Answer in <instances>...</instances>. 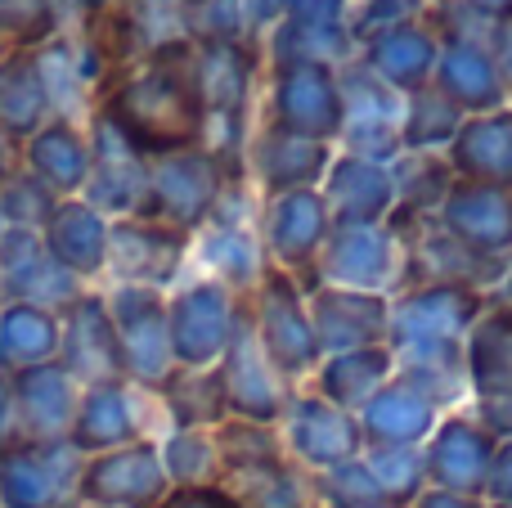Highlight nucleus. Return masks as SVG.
<instances>
[{
	"label": "nucleus",
	"mask_w": 512,
	"mask_h": 508,
	"mask_svg": "<svg viewBox=\"0 0 512 508\" xmlns=\"http://www.w3.org/2000/svg\"><path fill=\"white\" fill-rule=\"evenodd\" d=\"M198 50L176 36L140 54V63L122 72L104 95L95 99V117L108 122L140 158H167V153L198 149L207 135V108L194 81Z\"/></svg>",
	"instance_id": "f257e3e1"
},
{
	"label": "nucleus",
	"mask_w": 512,
	"mask_h": 508,
	"mask_svg": "<svg viewBox=\"0 0 512 508\" xmlns=\"http://www.w3.org/2000/svg\"><path fill=\"white\" fill-rule=\"evenodd\" d=\"M108 315L117 329V347H122L126 383L140 392H158L171 374H176V356H171V333H167V293L140 284H113L104 293Z\"/></svg>",
	"instance_id": "f03ea898"
},
{
	"label": "nucleus",
	"mask_w": 512,
	"mask_h": 508,
	"mask_svg": "<svg viewBox=\"0 0 512 508\" xmlns=\"http://www.w3.org/2000/svg\"><path fill=\"white\" fill-rule=\"evenodd\" d=\"M225 167L216 162V153H207L203 144L185 153H167V158L149 162V198L144 212L149 221L176 225V230L194 234L212 221L216 203L225 194Z\"/></svg>",
	"instance_id": "7ed1b4c3"
},
{
	"label": "nucleus",
	"mask_w": 512,
	"mask_h": 508,
	"mask_svg": "<svg viewBox=\"0 0 512 508\" xmlns=\"http://www.w3.org/2000/svg\"><path fill=\"white\" fill-rule=\"evenodd\" d=\"M239 297L216 279H198L167 297V333L176 369H216L230 347Z\"/></svg>",
	"instance_id": "20e7f679"
},
{
	"label": "nucleus",
	"mask_w": 512,
	"mask_h": 508,
	"mask_svg": "<svg viewBox=\"0 0 512 508\" xmlns=\"http://www.w3.org/2000/svg\"><path fill=\"white\" fill-rule=\"evenodd\" d=\"M167 495L171 477L153 437H140L108 455H90L77 477L81 508H158Z\"/></svg>",
	"instance_id": "39448f33"
},
{
	"label": "nucleus",
	"mask_w": 512,
	"mask_h": 508,
	"mask_svg": "<svg viewBox=\"0 0 512 508\" xmlns=\"http://www.w3.org/2000/svg\"><path fill=\"white\" fill-rule=\"evenodd\" d=\"M337 90H342V140L351 149V158L378 162L387 167V158L400 144V126H405V95L378 81L364 63H342L337 68Z\"/></svg>",
	"instance_id": "423d86ee"
},
{
	"label": "nucleus",
	"mask_w": 512,
	"mask_h": 508,
	"mask_svg": "<svg viewBox=\"0 0 512 508\" xmlns=\"http://www.w3.org/2000/svg\"><path fill=\"white\" fill-rule=\"evenodd\" d=\"M252 324H256V342L270 356V365L279 369V378L315 369L319 338H315V324H310L306 306H301V288L292 284L288 270L265 266L261 284H256Z\"/></svg>",
	"instance_id": "0eeeda50"
},
{
	"label": "nucleus",
	"mask_w": 512,
	"mask_h": 508,
	"mask_svg": "<svg viewBox=\"0 0 512 508\" xmlns=\"http://www.w3.org/2000/svg\"><path fill=\"white\" fill-rule=\"evenodd\" d=\"M81 464L68 441H18L0 455V508H81Z\"/></svg>",
	"instance_id": "6e6552de"
},
{
	"label": "nucleus",
	"mask_w": 512,
	"mask_h": 508,
	"mask_svg": "<svg viewBox=\"0 0 512 508\" xmlns=\"http://www.w3.org/2000/svg\"><path fill=\"white\" fill-rule=\"evenodd\" d=\"M270 126L301 140L328 144L342 135V90L333 63H288L274 68Z\"/></svg>",
	"instance_id": "1a4fd4ad"
},
{
	"label": "nucleus",
	"mask_w": 512,
	"mask_h": 508,
	"mask_svg": "<svg viewBox=\"0 0 512 508\" xmlns=\"http://www.w3.org/2000/svg\"><path fill=\"white\" fill-rule=\"evenodd\" d=\"M216 374H221V392H225V410H230V419L265 423V428H270V423L283 414V405H288L283 401L279 369L270 365V356H265L261 342H256L252 306H243V302H239V320H234L230 347H225Z\"/></svg>",
	"instance_id": "9d476101"
},
{
	"label": "nucleus",
	"mask_w": 512,
	"mask_h": 508,
	"mask_svg": "<svg viewBox=\"0 0 512 508\" xmlns=\"http://www.w3.org/2000/svg\"><path fill=\"white\" fill-rule=\"evenodd\" d=\"M194 234L176 225L149 221V216H122L108 230V275L113 284H140V288H171L189 257Z\"/></svg>",
	"instance_id": "9b49d317"
},
{
	"label": "nucleus",
	"mask_w": 512,
	"mask_h": 508,
	"mask_svg": "<svg viewBox=\"0 0 512 508\" xmlns=\"http://www.w3.org/2000/svg\"><path fill=\"white\" fill-rule=\"evenodd\" d=\"M59 365L68 369L81 387L126 378L113 315H108L104 293H95V288H81L59 311Z\"/></svg>",
	"instance_id": "f8f14e48"
},
{
	"label": "nucleus",
	"mask_w": 512,
	"mask_h": 508,
	"mask_svg": "<svg viewBox=\"0 0 512 508\" xmlns=\"http://www.w3.org/2000/svg\"><path fill=\"white\" fill-rule=\"evenodd\" d=\"M140 396L144 392L131 387L126 378L81 387L77 414H72V428H68V446L81 459H90V455H108V450H122L131 441H140L144 437Z\"/></svg>",
	"instance_id": "ddd939ff"
},
{
	"label": "nucleus",
	"mask_w": 512,
	"mask_h": 508,
	"mask_svg": "<svg viewBox=\"0 0 512 508\" xmlns=\"http://www.w3.org/2000/svg\"><path fill=\"white\" fill-rule=\"evenodd\" d=\"M108 230H113V221L95 203H86V198H59L50 221L41 225V243L54 266L86 288L99 275H108Z\"/></svg>",
	"instance_id": "4468645a"
},
{
	"label": "nucleus",
	"mask_w": 512,
	"mask_h": 508,
	"mask_svg": "<svg viewBox=\"0 0 512 508\" xmlns=\"http://www.w3.org/2000/svg\"><path fill=\"white\" fill-rule=\"evenodd\" d=\"M0 293H5V302H32V306L63 311L81 293V284L50 261L41 230L5 225L0 230Z\"/></svg>",
	"instance_id": "2eb2a0df"
},
{
	"label": "nucleus",
	"mask_w": 512,
	"mask_h": 508,
	"mask_svg": "<svg viewBox=\"0 0 512 508\" xmlns=\"http://www.w3.org/2000/svg\"><path fill=\"white\" fill-rule=\"evenodd\" d=\"M14 387V410H18V432L23 441H68L72 414L81 401V383L59 365H32L9 374Z\"/></svg>",
	"instance_id": "dca6fc26"
},
{
	"label": "nucleus",
	"mask_w": 512,
	"mask_h": 508,
	"mask_svg": "<svg viewBox=\"0 0 512 508\" xmlns=\"http://www.w3.org/2000/svg\"><path fill=\"white\" fill-rule=\"evenodd\" d=\"M18 167L32 171L59 198H81L90 185V171H95L90 135L72 117H50L32 140L18 144Z\"/></svg>",
	"instance_id": "f3484780"
},
{
	"label": "nucleus",
	"mask_w": 512,
	"mask_h": 508,
	"mask_svg": "<svg viewBox=\"0 0 512 508\" xmlns=\"http://www.w3.org/2000/svg\"><path fill=\"white\" fill-rule=\"evenodd\" d=\"M441 216L445 234L477 257H495V252L512 248V189L454 180L441 203Z\"/></svg>",
	"instance_id": "a211bd4d"
},
{
	"label": "nucleus",
	"mask_w": 512,
	"mask_h": 508,
	"mask_svg": "<svg viewBox=\"0 0 512 508\" xmlns=\"http://www.w3.org/2000/svg\"><path fill=\"white\" fill-rule=\"evenodd\" d=\"M432 86L459 113H472V117L499 113L508 99V81L499 72L495 54H490V45H477V41H445L432 72Z\"/></svg>",
	"instance_id": "6ab92c4d"
},
{
	"label": "nucleus",
	"mask_w": 512,
	"mask_h": 508,
	"mask_svg": "<svg viewBox=\"0 0 512 508\" xmlns=\"http://www.w3.org/2000/svg\"><path fill=\"white\" fill-rule=\"evenodd\" d=\"M436 59H441V36L427 23H400L391 32L369 36L360 63L378 81H387L396 95H414V90L432 86Z\"/></svg>",
	"instance_id": "aec40b11"
},
{
	"label": "nucleus",
	"mask_w": 512,
	"mask_h": 508,
	"mask_svg": "<svg viewBox=\"0 0 512 508\" xmlns=\"http://www.w3.org/2000/svg\"><path fill=\"white\" fill-rule=\"evenodd\" d=\"M54 117L50 77L41 50H0V131L27 144Z\"/></svg>",
	"instance_id": "412c9836"
},
{
	"label": "nucleus",
	"mask_w": 512,
	"mask_h": 508,
	"mask_svg": "<svg viewBox=\"0 0 512 508\" xmlns=\"http://www.w3.org/2000/svg\"><path fill=\"white\" fill-rule=\"evenodd\" d=\"M481 311V297L463 284H432L405 297L391 315V333L400 347H427V342H454Z\"/></svg>",
	"instance_id": "4be33fe9"
},
{
	"label": "nucleus",
	"mask_w": 512,
	"mask_h": 508,
	"mask_svg": "<svg viewBox=\"0 0 512 508\" xmlns=\"http://www.w3.org/2000/svg\"><path fill=\"white\" fill-rule=\"evenodd\" d=\"M328 234V207L315 189H288L265 203V248L279 270L310 266Z\"/></svg>",
	"instance_id": "5701e85b"
},
{
	"label": "nucleus",
	"mask_w": 512,
	"mask_h": 508,
	"mask_svg": "<svg viewBox=\"0 0 512 508\" xmlns=\"http://www.w3.org/2000/svg\"><path fill=\"white\" fill-rule=\"evenodd\" d=\"M194 81H198V99L207 108V131L212 126L239 131L243 113H248V99H252V54L243 50V41L203 45L194 59Z\"/></svg>",
	"instance_id": "b1692460"
},
{
	"label": "nucleus",
	"mask_w": 512,
	"mask_h": 508,
	"mask_svg": "<svg viewBox=\"0 0 512 508\" xmlns=\"http://www.w3.org/2000/svg\"><path fill=\"white\" fill-rule=\"evenodd\" d=\"M450 171L468 185L512 189V113L468 117L459 135L450 140Z\"/></svg>",
	"instance_id": "393cba45"
},
{
	"label": "nucleus",
	"mask_w": 512,
	"mask_h": 508,
	"mask_svg": "<svg viewBox=\"0 0 512 508\" xmlns=\"http://www.w3.org/2000/svg\"><path fill=\"white\" fill-rule=\"evenodd\" d=\"M319 347L342 351H360L373 347L382 329L391 324L387 302L378 293H355V288H315V311H310Z\"/></svg>",
	"instance_id": "a878e982"
},
{
	"label": "nucleus",
	"mask_w": 512,
	"mask_h": 508,
	"mask_svg": "<svg viewBox=\"0 0 512 508\" xmlns=\"http://www.w3.org/2000/svg\"><path fill=\"white\" fill-rule=\"evenodd\" d=\"M396 203V180L387 167L364 158H337L328 167V198L324 207L337 216V225H378Z\"/></svg>",
	"instance_id": "bb28decb"
},
{
	"label": "nucleus",
	"mask_w": 512,
	"mask_h": 508,
	"mask_svg": "<svg viewBox=\"0 0 512 508\" xmlns=\"http://www.w3.org/2000/svg\"><path fill=\"white\" fill-rule=\"evenodd\" d=\"M288 441L306 464L342 468V464H351L355 450H360V428H355V419L346 410L319 401V396H306V401L292 405Z\"/></svg>",
	"instance_id": "cd10ccee"
},
{
	"label": "nucleus",
	"mask_w": 512,
	"mask_h": 508,
	"mask_svg": "<svg viewBox=\"0 0 512 508\" xmlns=\"http://www.w3.org/2000/svg\"><path fill=\"white\" fill-rule=\"evenodd\" d=\"M252 167L261 176L265 194H288V189H310L328 171V144L301 140L279 126H265L252 144Z\"/></svg>",
	"instance_id": "c85d7f7f"
},
{
	"label": "nucleus",
	"mask_w": 512,
	"mask_h": 508,
	"mask_svg": "<svg viewBox=\"0 0 512 508\" xmlns=\"http://www.w3.org/2000/svg\"><path fill=\"white\" fill-rule=\"evenodd\" d=\"M328 275L342 288L355 293H373L382 279L396 270V243L378 225H337L333 243H328Z\"/></svg>",
	"instance_id": "c756f323"
},
{
	"label": "nucleus",
	"mask_w": 512,
	"mask_h": 508,
	"mask_svg": "<svg viewBox=\"0 0 512 508\" xmlns=\"http://www.w3.org/2000/svg\"><path fill=\"white\" fill-rule=\"evenodd\" d=\"M59 360V311L32 302L0 306V374Z\"/></svg>",
	"instance_id": "7c9ffc66"
},
{
	"label": "nucleus",
	"mask_w": 512,
	"mask_h": 508,
	"mask_svg": "<svg viewBox=\"0 0 512 508\" xmlns=\"http://www.w3.org/2000/svg\"><path fill=\"white\" fill-rule=\"evenodd\" d=\"M495 464V450H490V432L472 428L463 419H450L432 441V455H427V473L445 486V491H481Z\"/></svg>",
	"instance_id": "2f4dec72"
},
{
	"label": "nucleus",
	"mask_w": 512,
	"mask_h": 508,
	"mask_svg": "<svg viewBox=\"0 0 512 508\" xmlns=\"http://www.w3.org/2000/svg\"><path fill=\"white\" fill-rule=\"evenodd\" d=\"M153 396H162V405H167L176 428L212 432L230 419L225 392H221V374H216V369H176Z\"/></svg>",
	"instance_id": "473e14b6"
},
{
	"label": "nucleus",
	"mask_w": 512,
	"mask_h": 508,
	"mask_svg": "<svg viewBox=\"0 0 512 508\" xmlns=\"http://www.w3.org/2000/svg\"><path fill=\"white\" fill-rule=\"evenodd\" d=\"M364 428L378 446H414L427 428H432V401L418 387L396 383L382 387L369 405H364Z\"/></svg>",
	"instance_id": "72a5a7b5"
},
{
	"label": "nucleus",
	"mask_w": 512,
	"mask_h": 508,
	"mask_svg": "<svg viewBox=\"0 0 512 508\" xmlns=\"http://www.w3.org/2000/svg\"><path fill=\"white\" fill-rule=\"evenodd\" d=\"M351 27L342 23H301V18H283L270 36V59L274 68L288 63H346L351 59Z\"/></svg>",
	"instance_id": "f704fd0d"
},
{
	"label": "nucleus",
	"mask_w": 512,
	"mask_h": 508,
	"mask_svg": "<svg viewBox=\"0 0 512 508\" xmlns=\"http://www.w3.org/2000/svg\"><path fill=\"white\" fill-rule=\"evenodd\" d=\"M203 261L212 270L216 284L234 288H248V284H261L265 266H261V243L243 230L239 221H212L203 225Z\"/></svg>",
	"instance_id": "c9c22d12"
},
{
	"label": "nucleus",
	"mask_w": 512,
	"mask_h": 508,
	"mask_svg": "<svg viewBox=\"0 0 512 508\" xmlns=\"http://www.w3.org/2000/svg\"><path fill=\"white\" fill-rule=\"evenodd\" d=\"M391 374V351L360 347L342 351L324 365V401L346 410V405H369L382 392V378Z\"/></svg>",
	"instance_id": "e433bc0d"
},
{
	"label": "nucleus",
	"mask_w": 512,
	"mask_h": 508,
	"mask_svg": "<svg viewBox=\"0 0 512 508\" xmlns=\"http://www.w3.org/2000/svg\"><path fill=\"white\" fill-rule=\"evenodd\" d=\"M463 126V113L441 95L436 86H423L405 95V126H400V144L414 153H432L450 144Z\"/></svg>",
	"instance_id": "4c0bfd02"
},
{
	"label": "nucleus",
	"mask_w": 512,
	"mask_h": 508,
	"mask_svg": "<svg viewBox=\"0 0 512 508\" xmlns=\"http://www.w3.org/2000/svg\"><path fill=\"white\" fill-rule=\"evenodd\" d=\"M162 450V468L176 486H216L221 477V455H216V437L198 428H171L167 441H158Z\"/></svg>",
	"instance_id": "58836bf2"
},
{
	"label": "nucleus",
	"mask_w": 512,
	"mask_h": 508,
	"mask_svg": "<svg viewBox=\"0 0 512 508\" xmlns=\"http://www.w3.org/2000/svg\"><path fill=\"white\" fill-rule=\"evenodd\" d=\"M189 45H239L248 32V0H176Z\"/></svg>",
	"instance_id": "ea45409f"
},
{
	"label": "nucleus",
	"mask_w": 512,
	"mask_h": 508,
	"mask_svg": "<svg viewBox=\"0 0 512 508\" xmlns=\"http://www.w3.org/2000/svg\"><path fill=\"white\" fill-rule=\"evenodd\" d=\"M59 32L54 0H0V50H41Z\"/></svg>",
	"instance_id": "a19ab883"
},
{
	"label": "nucleus",
	"mask_w": 512,
	"mask_h": 508,
	"mask_svg": "<svg viewBox=\"0 0 512 508\" xmlns=\"http://www.w3.org/2000/svg\"><path fill=\"white\" fill-rule=\"evenodd\" d=\"M54 207H59V194L45 189L41 180L23 167L0 185V225H14V230H41V225L50 221Z\"/></svg>",
	"instance_id": "79ce46f5"
},
{
	"label": "nucleus",
	"mask_w": 512,
	"mask_h": 508,
	"mask_svg": "<svg viewBox=\"0 0 512 508\" xmlns=\"http://www.w3.org/2000/svg\"><path fill=\"white\" fill-rule=\"evenodd\" d=\"M423 468L427 464L409 446H378L369 459V473H373V482H378L382 500H405V495L423 482Z\"/></svg>",
	"instance_id": "37998d69"
},
{
	"label": "nucleus",
	"mask_w": 512,
	"mask_h": 508,
	"mask_svg": "<svg viewBox=\"0 0 512 508\" xmlns=\"http://www.w3.org/2000/svg\"><path fill=\"white\" fill-rule=\"evenodd\" d=\"M427 9V0H364L360 14L351 18V36L369 41L378 32H391L400 23H418V14Z\"/></svg>",
	"instance_id": "c03bdc74"
},
{
	"label": "nucleus",
	"mask_w": 512,
	"mask_h": 508,
	"mask_svg": "<svg viewBox=\"0 0 512 508\" xmlns=\"http://www.w3.org/2000/svg\"><path fill=\"white\" fill-rule=\"evenodd\" d=\"M158 508H239L221 486H176Z\"/></svg>",
	"instance_id": "a18cd8bd"
},
{
	"label": "nucleus",
	"mask_w": 512,
	"mask_h": 508,
	"mask_svg": "<svg viewBox=\"0 0 512 508\" xmlns=\"http://www.w3.org/2000/svg\"><path fill=\"white\" fill-rule=\"evenodd\" d=\"M346 0H283V18L301 23H342Z\"/></svg>",
	"instance_id": "49530a36"
},
{
	"label": "nucleus",
	"mask_w": 512,
	"mask_h": 508,
	"mask_svg": "<svg viewBox=\"0 0 512 508\" xmlns=\"http://www.w3.org/2000/svg\"><path fill=\"white\" fill-rule=\"evenodd\" d=\"M23 432H18V410H14V387H9V374H0V455L9 446H18Z\"/></svg>",
	"instance_id": "de8ad7c7"
},
{
	"label": "nucleus",
	"mask_w": 512,
	"mask_h": 508,
	"mask_svg": "<svg viewBox=\"0 0 512 508\" xmlns=\"http://www.w3.org/2000/svg\"><path fill=\"white\" fill-rule=\"evenodd\" d=\"M486 491L495 495V500L512 504V446H504L495 455V464H490V477H486Z\"/></svg>",
	"instance_id": "09e8293b"
},
{
	"label": "nucleus",
	"mask_w": 512,
	"mask_h": 508,
	"mask_svg": "<svg viewBox=\"0 0 512 508\" xmlns=\"http://www.w3.org/2000/svg\"><path fill=\"white\" fill-rule=\"evenodd\" d=\"M490 54H495L499 72H504V81L512 86V18H504V23L490 27Z\"/></svg>",
	"instance_id": "8fccbe9b"
},
{
	"label": "nucleus",
	"mask_w": 512,
	"mask_h": 508,
	"mask_svg": "<svg viewBox=\"0 0 512 508\" xmlns=\"http://www.w3.org/2000/svg\"><path fill=\"white\" fill-rule=\"evenodd\" d=\"M472 9H477L486 23H504V18H512V0H468Z\"/></svg>",
	"instance_id": "3c124183"
},
{
	"label": "nucleus",
	"mask_w": 512,
	"mask_h": 508,
	"mask_svg": "<svg viewBox=\"0 0 512 508\" xmlns=\"http://www.w3.org/2000/svg\"><path fill=\"white\" fill-rule=\"evenodd\" d=\"M14 171H18V144L9 140L5 131H0V185H5V180L14 176Z\"/></svg>",
	"instance_id": "603ef678"
},
{
	"label": "nucleus",
	"mask_w": 512,
	"mask_h": 508,
	"mask_svg": "<svg viewBox=\"0 0 512 508\" xmlns=\"http://www.w3.org/2000/svg\"><path fill=\"white\" fill-rule=\"evenodd\" d=\"M68 5L81 14V23H90V18H99V14H108V9H117L122 0H68Z\"/></svg>",
	"instance_id": "864d4df0"
},
{
	"label": "nucleus",
	"mask_w": 512,
	"mask_h": 508,
	"mask_svg": "<svg viewBox=\"0 0 512 508\" xmlns=\"http://www.w3.org/2000/svg\"><path fill=\"white\" fill-rule=\"evenodd\" d=\"M418 508H481V504L463 500V495H454V491H436V495H427Z\"/></svg>",
	"instance_id": "5fc2aeb1"
},
{
	"label": "nucleus",
	"mask_w": 512,
	"mask_h": 508,
	"mask_svg": "<svg viewBox=\"0 0 512 508\" xmlns=\"http://www.w3.org/2000/svg\"><path fill=\"white\" fill-rule=\"evenodd\" d=\"M495 311H499V315H504V320H512V279H508V284H504V293H499V297H495Z\"/></svg>",
	"instance_id": "6e6d98bb"
},
{
	"label": "nucleus",
	"mask_w": 512,
	"mask_h": 508,
	"mask_svg": "<svg viewBox=\"0 0 512 508\" xmlns=\"http://www.w3.org/2000/svg\"><path fill=\"white\" fill-rule=\"evenodd\" d=\"M0 306H5V293H0Z\"/></svg>",
	"instance_id": "4d7b16f0"
}]
</instances>
